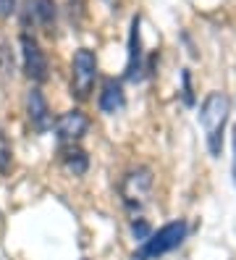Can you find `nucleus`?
Segmentation results:
<instances>
[{"instance_id": "1", "label": "nucleus", "mask_w": 236, "mask_h": 260, "mask_svg": "<svg viewBox=\"0 0 236 260\" xmlns=\"http://www.w3.org/2000/svg\"><path fill=\"white\" fill-rule=\"evenodd\" d=\"M228 113H231V103L223 92H210L199 108V124L205 129L208 150L213 155H220V150H223V132L228 124Z\"/></svg>"}, {"instance_id": "2", "label": "nucleus", "mask_w": 236, "mask_h": 260, "mask_svg": "<svg viewBox=\"0 0 236 260\" xmlns=\"http://www.w3.org/2000/svg\"><path fill=\"white\" fill-rule=\"evenodd\" d=\"M184 239H186V223L184 221H171V223L160 226L157 232H152L145 242H142V247L134 252V260L160 257L171 250H176Z\"/></svg>"}, {"instance_id": "3", "label": "nucleus", "mask_w": 236, "mask_h": 260, "mask_svg": "<svg viewBox=\"0 0 236 260\" xmlns=\"http://www.w3.org/2000/svg\"><path fill=\"white\" fill-rule=\"evenodd\" d=\"M97 82V58L89 48H79L71 58V95L76 100H87Z\"/></svg>"}, {"instance_id": "4", "label": "nucleus", "mask_w": 236, "mask_h": 260, "mask_svg": "<svg viewBox=\"0 0 236 260\" xmlns=\"http://www.w3.org/2000/svg\"><path fill=\"white\" fill-rule=\"evenodd\" d=\"M152 189V171L150 168H134L121 179V200L129 210H139L147 203Z\"/></svg>"}, {"instance_id": "5", "label": "nucleus", "mask_w": 236, "mask_h": 260, "mask_svg": "<svg viewBox=\"0 0 236 260\" xmlns=\"http://www.w3.org/2000/svg\"><path fill=\"white\" fill-rule=\"evenodd\" d=\"M21 63H24V74L37 84H42L47 76H50V63H47V55L42 50V45L29 32L21 35Z\"/></svg>"}, {"instance_id": "6", "label": "nucleus", "mask_w": 236, "mask_h": 260, "mask_svg": "<svg viewBox=\"0 0 236 260\" xmlns=\"http://www.w3.org/2000/svg\"><path fill=\"white\" fill-rule=\"evenodd\" d=\"M26 118H29V126L35 129L37 134L50 132V126H53L50 105H47L45 95L40 92L37 87H31L29 92H26Z\"/></svg>"}, {"instance_id": "7", "label": "nucleus", "mask_w": 236, "mask_h": 260, "mask_svg": "<svg viewBox=\"0 0 236 260\" xmlns=\"http://www.w3.org/2000/svg\"><path fill=\"white\" fill-rule=\"evenodd\" d=\"M89 129V118L82 111H66L55 121V134L60 145H76Z\"/></svg>"}, {"instance_id": "8", "label": "nucleus", "mask_w": 236, "mask_h": 260, "mask_svg": "<svg viewBox=\"0 0 236 260\" xmlns=\"http://www.w3.org/2000/svg\"><path fill=\"white\" fill-rule=\"evenodd\" d=\"M24 21L31 26L42 29V32L53 35L55 32V3L53 0H29L24 11Z\"/></svg>"}, {"instance_id": "9", "label": "nucleus", "mask_w": 236, "mask_h": 260, "mask_svg": "<svg viewBox=\"0 0 236 260\" xmlns=\"http://www.w3.org/2000/svg\"><path fill=\"white\" fill-rule=\"evenodd\" d=\"M142 35H139V16L131 19V32H129V60H126V79H142Z\"/></svg>"}, {"instance_id": "10", "label": "nucleus", "mask_w": 236, "mask_h": 260, "mask_svg": "<svg viewBox=\"0 0 236 260\" xmlns=\"http://www.w3.org/2000/svg\"><path fill=\"white\" fill-rule=\"evenodd\" d=\"M58 160L71 176H84L87 168H89V155L79 145H60Z\"/></svg>"}, {"instance_id": "11", "label": "nucleus", "mask_w": 236, "mask_h": 260, "mask_svg": "<svg viewBox=\"0 0 236 260\" xmlns=\"http://www.w3.org/2000/svg\"><path fill=\"white\" fill-rule=\"evenodd\" d=\"M100 111L103 113H118L126 105V95H123V84L118 79H105L103 82V92H100Z\"/></svg>"}, {"instance_id": "12", "label": "nucleus", "mask_w": 236, "mask_h": 260, "mask_svg": "<svg viewBox=\"0 0 236 260\" xmlns=\"http://www.w3.org/2000/svg\"><path fill=\"white\" fill-rule=\"evenodd\" d=\"M13 163V150H11V142L6 132H0V174H8V168Z\"/></svg>"}, {"instance_id": "13", "label": "nucleus", "mask_w": 236, "mask_h": 260, "mask_svg": "<svg viewBox=\"0 0 236 260\" xmlns=\"http://www.w3.org/2000/svg\"><path fill=\"white\" fill-rule=\"evenodd\" d=\"M131 232H134V237H137L139 242H145V239L152 234V232H150V226H147L145 221H142V218H137V221L131 223Z\"/></svg>"}, {"instance_id": "14", "label": "nucleus", "mask_w": 236, "mask_h": 260, "mask_svg": "<svg viewBox=\"0 0 236 260\" xmlns=\"http://www.w3.org/2000/svg\"><path fill=\"white\" fill-rule=\"evenodd\" d=\"M16 3H19V0H0V16H11L16 11Z\"/></svg>"}, {"instance_id": "15", "label": "nucleus", "mask_w": 236, "mask_h": 260, "mask_svg": "<svg viewBox=\"0 0 236 260\" xmlns=\"http://www.w3.org/2000/svg\"><path fill=\"white\" fill-rule=\"evenodd\" d=\"M184 100L186 103H192L194 98H192V87H189V74L184 71Z\"/></svg>"}, {"instance_id": "16", "label": "nucleus", "mask_w": 236, "mask_h": 260, "mask_svg": "<svg viewBox=\"0 0 236 260\" xmlns=\"http://www.w3.org/2000/svg\"><path fill=\"white\" fill-rule=\"evenodd\" d=\"M233 181H236V132H233Z\"/></svg>"}]
</instances>
